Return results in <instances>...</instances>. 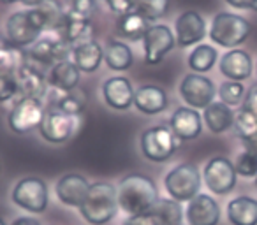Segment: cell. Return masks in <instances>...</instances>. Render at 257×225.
Segmentation results:
<instances>
[{
    "label": "cell",
    "mask_w": 257,
    "mask_h": 225,
    "mask_svg": "<svg viewBox=\"0 0 257 225\" xmlns=\"http://www.w3.org/2000/svg\"><path fill=\"white\" fill-rule=\"evenodd\" d=\"M234 130H236V136L241 141L248 139V137H252L257 132V118L250 111L241 107L238 115L234 116Z\"/></svg>",
    "instance_id": "obj_33"
},
{
    "label": "cell",
    "mask_w": 257,
    "mask_h": 225,
    "mask_svg": "<svg viewBox=\"0 0 257 225\" xmlns=\"http://www.w3.org/2000/svg\"><path fill=\"white\" fill-rule=\"evenodd\" d=\"M13 202L30 213H44L48 207V185L39 178H23L13 188Z\"/></svg>",
    "instance_id": "obj_8"
},
{
    "label": "cell",
    "mask_w": 257,
    "mask_h": 225,
    "mask_svg": "<svg viewBox=\"0 0 257 225\" xmlns=\"http://www.w3.org/2000/svg\"><path fill=\"white\" fill-rule=\"evenodd\" d=\"M0 225H8V223H6V221L2 220V218H0Z\"/></svg>",
    "instance_id": "obj_47"
},
{
    "label": "cell",
    "mask_w": 257,
    "mask_h": 225,
    "mask_svg": "<svg viewBox=\"0 0 257 225\" xmlns=\"http://www.w3.org/2000/svg\"><path fill=\"white\" fill-rule=\"evenodd\" d=\"M83 106H85V100H81V97L72 92L62 93V97L57 100V104H55L57 109H60L62 113L71 115V116H78L83 111Z\"/></svg>",
    "instance_id": "obj_34"
},
{
    "label": "cell",
    "mask_w": 257,
    "mask_h": 225,
    "mask_svg": "<svg viewBox=\"0 0 257 225\" xmlns=\"http://www.w3.org/2000/svg\"><path fill=\"white\" fill-rule=\"evenodd\" d=\"M64 34L65 41L71 43L72 46H78L81 43H86V41H92V22H90L88 16L78 15L74 11H65V22H64Z\"/></svg>",
    "instance_id": "obj_22"
},
{
    "label": "cell",
    "mask_w": 257,
    "mask_h": 225,
    "mask_svg": "<svg viewBox=\"0 0 257 225\" xmlns=\"http://www.w3.org/2000/svg\"><path fill=\"white\" fill-rule=\"evenodd\" d=\"M203 120L208 129H210V132L222 134L234 125V113H232L227 104L211 102L210 106L204 109Z\"/></svg>",
    "instance_id": "obj_25"
},
{
    "label": "cell",
    "mask_w": 257,
    "mask_h": 225,
    "mask_svg": "<svg viewBox=\"0 0 257 225\" xmlns=\"http://www.w3.org/2000/svg\"><path fill=\"white\" fill-rule=\"evenodd\" d=\"M220 72L229 81H245L252 74V58L243 50H231L220 58Z\"/></svg>",
    "instance_id": "obj_19"
},
{
    "label": "cell",
    "mask_w": 257,
    "mask_h": 225,
    "mask_svg": "<svg viewBox=\"0 0 257 225\" xmlns=\"http://www.w3.org/2000/svg\"><path fill=\"white\" fill-rule=\"evenodd\" d=\"M169 129L180 141L196 139L203 130V118L194 107H178L169 120Z\"/></svg>",
    "instance_id": "obj_18"
},
{
    "label": "cell",
    "mask_w": 257,
    "mask_h": 225,
    "mask_svg": "<svg viewBox=\"0 0 257 225\" xmlns=\"http://www.w3.org/2000/svg\"><path fill=\"white\" fill-rule=\"evenodd\" d=\"M104 60H106L107 67L113 71H127L134 62L133 50L125 43H118V41H111L107 48L104 50Z\"/></svg>",
    "instance_id": "obj_28"
},
{
    "label": "cell",
    "mask_w": 257,
    "mask_h": 225,
    "mask_svg": "<svg viewBox=\"0 0 257 225\" xmlns=\"http://www.w3.org/2000/svg\"><path fill=\"white\" fill-rule=\"evenodd\" d=\"M234 9H248V0H225Z\"/></svg>",
    "instance_id": "obj_43"
},
{
    "label": "cell",
    "mask_w": 257,
    "mask_h": 225,
    "mask_svg": "<svg viewBox=\"0 0 257 225\" xmlns=\"http://www.w3.org/2000/svg\"><path fill=\"white\" fill-rule=\"evenodd\" d=\"M227 220L231 225H257V200L239 195L227 204Z\"/></svg>",
    "instance_id": "obj_24"
},
{
    "label": "cell",
    "mask_w": 257,
    "mask_h": 225,
    "mask_svg": "<svg viewBox=\"0 0 257 225\" xmlns=\"http://www.w3.org/2000/svg\"><path fill=\"white\" fill-rule=\"evenodd\" d=\"M76 130V116L65 115L57 107H51L48 113H44L43 123L39 127V132L48 143L60 144L71 139Z\"/></svg>",
    "instance_id": "obj_12"
},
{
    "label": "cell",
    "mask_w": 257,
    "mask_h": 225,
    "mask_svg": "<svg viewBox=\"0 0 257 225\" xmlns=\"http://www.w3.org/2000/svg\"><path fill=\"white\" fill-rule=\"evenodd\" d=\"M168 93L157 85L140 86V90L134 93V106L143 115H159L168 107Z\"/></svg>",
    "instance_id": "obj_20"
},
{
    "label": "cell",
    "mask_w": 257,
    "mask_h": 225,
    "mask_svg": "<svg viewBox=\"0 0 257 225\" xmlns=\"http://www.w3.org/2000/svg\"><path fill=\"white\" fill-rule=\"evenodd\" d=\"M71 11L78 13V15H83V16H88L93 13L95 9V0H71Z\"/></svg>",
    "instance_id": "obj_38"
},
{
    "label": "cell",
    "mask_w": 257,
    "mask_h": 225,
    "mask_svg": "<svg viewBox=\"0 0 257 225\" xmlns=\"http://www.w3.org/2000/svg\"><path fill=\"white\" fill-rule=\"evenodd\" d=\"M215 85L203 74H187L180 83V95L194 109H206L215 99Z\"/></svg>",
    "instance_id": "obj_10"
},
{
    "label": "cell",
    "mask_w": 257,
    "mask_h": 225,
    "mask_svg": "<svg viewBox=\"0 0 257 225\" xmlns=\"http://www.w3.org/2000/svg\"><path fill=\"white\" fill-rule=\"evenodd\" d=\"M2 4H15V2H20V0H0Z\"/></svg>",
    "instance_id": "obj_46"
},
{
    "label": "cell",
    "mask_w": 257,
    "mask_h": 225,
    "mask_svg": "<svg viewBox=\"0 0 257 225\" xmlns=\"http://www.w3.org/2000/svg\"><path fill=\"white\" fill-rule=\"evenodd\" d=\"M164 186L169 197L178 202H189L199 193L201 174L194 164H178L166 174Z\"/></svg>",
    "instance_id": "obj_5"
},
{
    "label": "cell",
    "mask_w": 257,
    "mask_h": 225,
    "mask_svg": "<svg viewBox=\"0 0 257 225\" xmlns=\"http://www.w3.org/2000/svg\"><path fill=\"white\" fill-rule=\"evenodd\" d=\"M236 172L234 164L225 157H213L208 160L203 171V179L208 190L217 195H227L236 186Z\"/></svg>",
    "instance_id": "obj_9"
},
{
    "label": "cell",
    "mask_w": 257,
    "mask_h": 225,
    "mask_svg": "<svg viewBox=\"0 0 257 225\" xmlns=\"http://www.w3.org/2000/svg\"><path fill=\"white\" fill-rule=\"evenodd\" d=\"M134 88L133 83L123 76H113L106 79L102 86V95L106 104L111 109L125 111L134 104Z\"/></svg>",
    "instance_id": "obj_17"
},
{
    "label": "cell",
    "mask_w": 257,
    "mask_h": 225,
    "mask_svg": "<svg viewBox=\"0 0 257 225\" xmlns=\"http://www.w3.org/2000/svg\"><path fill=\"white\" fill-rule=\"evenodd\" d=\"M255 188H257V176H255Z\"/></svg>",
    "instance_id": "obj_48"
},
{
    "label": "cell",
    "mask_w": 257,
    "mask_h": 225,
    "mask_svg": "<svg viewBox=\"0 0 257 225\" xmlns=\"http://www.w3.org/2000/svg\"><path fill=\"white\" fill-rule=\"evenodd\" d=\"M189 225H218L220 221V206L208 193H197L185 209Z\"/></svg>",
    "instance_id": "obj_15"
},
{
    "label": "cell",
    "mask_w": 257,
    "mask_h": 225,
    "mask_svg": "<svg viewBox=\"0 0 257 225\" xmlns=\"http://www.w3.org/2000/svg\"><path fill=\"white\" fill-rule=\"evenodd\" d=\"M168 8H169V0H136L134 11H138L150 23H154L155 20L162 18L168 13Z\"/></svg>",
    "instance_id": "obj_31"
},
{
    "label": "cell",
    "mask_w": 257,
    "mask_h": 225,
    "mask_svg": "<svg viewBox=\"0 0 257 225\" xmlns=\"http://www.w3.org/2000/svg\"><path fill=\"white\" fill-rule=\"evenodd\" d=\"M11 225H41V223L36 220V218H30V216H20V218H16V220L13 221Z\"/></svg>",
    "instance_id": "obj_42"
},
{
    "label": "cell",
    "mask_w": 257,
    "mask_h": 225,
    "mask_svg": "<svg viewBox=\"0 0 257 225\" xmlns=\"http://www.w3.org/2000/svg\"><path fill=\"white\" fill-rule=\"evenodd\" d=\"M16 93H20V90H18V83H16L15 76L0 74V102L11 100Z\"/></svg>",
    "instance_id": "obj_36"
},
{
    "label": "cell",
    "mask_w": 257,
    "mask_h": 225,
    "mask_svg": "<svg viewBox=\"0 0 257 225\" xmlns=\"http://www.w3.org/2000/svg\"><path fill=\"white\" fill-rule=\"evenodd\" d=\"M79 78H81V71L76 67L74 62L64 60L55 64L50 67V74H48V83L53 86L55 90L62 93L74 92L79 85Z\"/></svg>",
    "instance_id": "obj_21"
},
{
    "label": "cell",
    "mask_w": 257,
    "mask_h": 225,
    "mask_svg": "<svg viewBox=\"0 0 257 225\" xmlns=\"http://www.w3.org/2000/svg\"><path fill=\"white\" fill-rule=\"evenodd\" d=\"M250 30L252 27L243 16L224 11L215 15V18L211 20L210 39L218 46L234 50L236 46L245 43V39L250 36Z\"/></svg>",
    "instance_id": "obj_4"
},
{
    "label": "cell",
    "mask_w": 257,
    "mask_h": 225,
    "mask_svg": "<svg viewBox=\"0 0 257 225\" xmlns=\"http://www.w3.org/2000/svg\"><path fill=\"white\" fill-rule=\"evenodd\" d=\"M176 44L180 48H190L206 37V22L197 11H185L176 20Z\"/></svg>",
    "instance_id": "obj_14"
},
{
    "label": "cell",
    "mask_w": 257,
    "mask_h": 225,
    "mask_svg": "<svg viewBox=\"0 0 257 225\" xmlns=\"http://www.w3.org/2000/svg\"><path fill=\"white\" fill-rule=\"evenodd\" d=\"M141 41L145 48V62L150 65L161 64L176 44L175 34L168 25H150Z\"/></svg>",
    "instance_id": "obj_11"
},
{
    "label": "cell",
    "mask_w": 257,
    "mask_h": 225,
    "mask_svg": "<svg viewBox=\"0 0 257 225\" xmlns=\"http://www.w3.org/2000/svg\"><path fill=\"white\" fill-rule=\"evenodd\" d=\"M20 2H22L23 6H27V8H39L41 4H43L44 0H20Z\"/></svg>",
    "instance_id": "obj_44"
},
{
    "label": "cell",
    "mask_w": 257,
    "mask_h": 225,
    "mask_svg": "<svg viewBox=\"0 0 257 225\" xmlns=\"http://www.w3.org/2000/svg\"><path fill=\"white\" fill-rule=\"evenodd\" d=\"M150 25L152 23L147 18H143L138 11H131L127 15L120 16V20H118V34L125 39L140 41L145 37Z\"/></svg>",
    "instance_id": "obj_26"
},
{
    "label": "cell",
    "mask_w": 257,
    "mask_h": 225,
    "mask_svg": "<svg viewBox=\"0 0 257 225\" xmlns=\"http://www.w3.org/2000/svg\"><path fill=\"white\" fill-rule=\"evenodd\" d=\"M255 72H257V64H255Z\"/></svg>",
    "instance_id": "obj_49"
},
{
    "label": "cell",
    "mask_w": 257,
    "mask_h": 225,
    "mask_svg": "<svg viewBox=\"0 0 257 225\" xmlns=\"http://www.w3.org/2000/svg\"><path fill=\"white\" fill-rule=\"evenodd\" d=\"M104 60V50L95 41H86L72 48V62L83 72H95Z\"/></svg>",
    "instance_id": "obj_23"
},
{
    "label": "cell",
    "mask_w": 257,
    "mask_h": 225,
    "mask_svg": "<svg viewBox=\"0 0 257 225\" xmlns=\"http://www.w3.org/2000/svg\"><path fill=\"white\" fill-rule=\"evenodd\" d=\"M90 190V183L86 181L85 176L78 174V172H71V174H65L58 179L57 183V197L62 204L71 207H78L83 204L86 193Z\"/></svg>",
    "instance_id": "obj_16"
},
{
    "label": "cell",
    "mask_w": 257,
    "mask_h": 225,
    "mask_svg": "<svg viewBox=\"0 0 257 225\" xmlns=\"http://www.w3.org/2000/svg\"><path fill=\"white\" fill-rule=\"evenodd\" d=\"M48 30V22L41 8L18 11L6 22V34L9 44L18 48H30Z\"/></svg>",
    "instance_id": "obj_3"
},
{
    "label": "cell",
    "mask_w": 257,
    "mask_h": 225,
    "mask_svg": "<svg viewBox=\"0 0 257 225\" xmlns=\"http://www.w3.org/2000/svg\"><path fill=\"white\" fill-rule=\"evenodd\" d=\"M218 97L220 102L227 104L229 107L239 106L245 100V86L241 85V81H224L218 88Z\"/></svg>",
    "instance_id": "obj_32"
},
{
    "label": "cell",
    "mask_w": 257,
    "mask_h": 225,
    "mask_svg": "<svg viewBox=\"0 0 257 225\" xmlns=\"http://www.w3.org/2000/svg\"><path fill=\"white\" fill-rule=\"evenodd\" d=\"M27 51L13 44H0V74L15 76L16 71L25 64Z\"/></svg>",
    "instance_id": "obj_29"
},
{
    "label": "cell",
    "mask_w": 257,
    "mask_h": 225,
    "mask_svg": "<svg viewBox=\"0 0 257 225\" xmlns=\"http://www.w3.org/2000/svg\"><path fill=\"white\" fill-rule=\"evenodd\" d=\"M243 109L250 111L257 118V85L248 90V93L245 97V104H243Z\"/></svg>",
    "instance_id": "obj_40"
},
{
    "label": "cell",
    "mask_w": 257,
    "mask_h": 225,
    "mask_svg": "<svg viewBox=\"0 0 257 225\" xmlns=\"http://www.w3.org/2000/svg\"><path fill=\"white\" fill-rule=\"evenodd\" d=\"M150 213L155 216L159 225H182L183 221V209L182 202L175 199H161L154 204Z\"/></svg>",
    "instance_id": "obj_27"
},
{
    "label": "cell",
    "mask_w": 257,
    "mask_h": 225,
    "mask_svg": "<svg viewBox=\"0 0 257 225\" xmlns=\"http://www.w3.org/2000/svg\"><path fill=\"white\" fill-rule=\"evenodd\" d=\"M241 143H243V146H245L246 151H250V153L257 155V132L253 134L252 137H248V139L241 141Z\"/></svg>",
    "instance_id": "obj_41"
},
{
    "label": "cell",
    "mask_w": 257,
    "mask_h": 225,
    "mask_svg": "<svg viewBox=\"0 0 257 225\" xmlns=\"http://www.w3.org/2000/svg\"><path fill=\"white\" fill-rule=\"evenodd\" d=\"M15 79L18 83V90L22 97H34V99H43L48 92V76L44 74L43 67L37 65L27 57L25 64L16 71Z\"/></svg>",
    "instance_id": "obj_13"
},
{
    "label": "cell",
    "mask_w": 257,
    "mask_h": 225,
    "mask_svg": "<svg viewBox=\"0 0 257 225\" xmlns=\"http://www.w3.org/2000/svg\"><path fill=\"white\" fill-rule=\"evenodd\" d=\"M248 9H252V11H257V0H248Z\"/></svg>",
    "instance_id": "obj_45"
},
{
    "label": "cell",
    "mask_w": 257,
    "mask_h": 225,
    "mask_svg": "<svg viewBox=\"0 0 257 225\" xmlns=\"http://www.w3.org/2000/svg\"><path fill=\"white\" fill-rule=\"evenodd\" d=\"M234 169L239 176H243V178H253V176H257V155H253L245 150L243 153L238 155V158H236Z\"/></svg>",
    "instance_id": "obj_35"
},
{
    "label": "cell",
    "mask_w": 257,
    "mask_h": 225,
    "mask_svg": "<svg viewBox=\"0 0 257 225\" xmlns=\"http://www.w3.org/2000/svg\"><path fill=\"white\" fill-rule=\"evenodd\" d=\"M217 50L210 44H197L192 50V53L189 55V67L194 72L201 74V72L210 71L217 62Z\"/></svg>",
    "instance_id": "obj_30"
},
{
    "label": "cell",
    "mask_w": 257,
    "mask_h": 225,
    "mask_svg": "<svg viewBox=\"0 0 257 225\" xmlns=\"http://www.w3.org/2000/svg\"><path fill=\"white\" fill-rule=\"evenodd\" d=\"M116 188L107 181L90 183V190L79 206V213L88 223L104 225L116 216Z\"/></svg>",
    "instance_id": "obj_2"
},
{
    "label": "cell",
    "mask_w": 257,
    "mask_h": 225,
    "mask_svg": "<svg viewBox=\"0 0 257 225\" xmlns=\"http://www.w3.org/2000/svg\"><path fill=\"white\" fill-rule=\"evenodd\" d=\"M180 143L182 141L175 136V132L164 125L147 129L140 141L141 153L145 155V158L150 162H157V164L169 160L173 153L180 148Z\"/></svg>",
    "instance_id": "obj_6"
},
{
    "label": "cell",
    "mask_w": 257,
    "mask_h": 225,
    "mask_svg": "<svg viewBox=\"0 0 257 225\" xmlns=\"http://www.w3.org/2000/svg\"><path fill=\"white\" fill-rule=\"evenodd\" d=\"M107 8L114 13V15H127V13L134 11L136 8V0H106Z\"/></svg>",
    "instance_id": "obj_37"
},
{
    "label": "cell",
    "mask_w": 257,
    "mask_h": 225,
    "mask_svg": "<svg viewBox=\"0 0 257 225\" xmlns=\"http://www.w3.org/2000/svg\"><path fill=\"white\" fill-rule=\"evenodd\" d=\"M44 118V107L39 99L20 97L8 116L9 127L16 134H29L39 129Z\"/></svg>",
    "instance_id": "obj_7"
},
{
    "label": "cell",
    "mask_w": 257,
    "mask_h": 225,
    "mask_svg": "<svg viewBox=\"0 0 257 225\" xmlns=\"http://www.w3.org/2000/svg\"><path fill=\"white\" fill-rule=\"evenodd\" d=\"M118 207L133 214L150 213L154 204L159 200V192L154 179L145 174H128L120 181L116 190Z\"/></svg>",
    "instance_id": "obj_1"
},
{
    "label": "cell",
    "mask_w": 257,
    "mask_h": 225,
    "mask_svg": "<svg viewBox=\"0 0 257 225\" xmlns=\"http://www.w3.org/2000/svg\"><path fill=\"white\" fill-rule=\"evenodd\" d=\"M121 225H159L155 216L152 213H141V214H133L127 220H123Z\"/></svg>",
    "instance_id": "obj_39"
}]
</instances>
